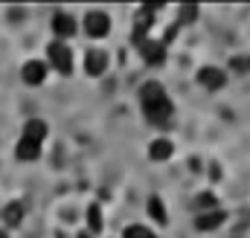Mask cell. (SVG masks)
Instances as JSON below:
<instances>
[{
    "mask_svg": "<svg viewBox=\"0 0 250 238\" xmlns=\"http://www.w3.org/2000/svg\"><path fill=\"white\" fill-rule=\"evenodd\" d=\"M50 26H53L56 41H64V44H67V41L79 32V20H76L70 12H64V9H59V12L53 15V23H50Z\"/></svg>",
    "mask_w": 250,
    "mask_h": 238,
    "instance_id": "cell-6",
    "label": "cell"
},
{
    "mask_svg": "<svg viewBox=\"0 0 250 238\" xmlns=\"http://www.w3.org/2000/svg\"><path fill=\"white\" fill-rule=\"evenodd\" d=\"M198 84H201L204 90H221V87L227 84V73H224L221 67H215V64L201 67V70H198Z\"/></svg>",
    "mask_w": 250,
    "mask_h": 238,
    "instance_id": "cell-7",
    "label": "cell"
},
{
    "mask_svg": "<svg viewBox=\"0 0 250 238\" xmlns=\"http://www.w3.org/2000/svg\"><path fill=\"white\" fill-rule=\"evenodd\" d=\"M172 154H175V142H172L169 137H157V139H151V145H148V157H151L154 163H166V160H172Z\"/></svg>",
    "mask_w": 250,
    "mask_h": 238,
    "instance_id": "cell-10",
    "label": "cell"
},
{
    "mask_svg": "<svg viewBox=\"0 0 250 238\" xmlns=\"http://www.w3.org/2000/svg\"><path fill=\"white\" fill-rule=\"evenodd\" d=\"M21 137H26V139H32V142H47V137H50V125L44 122V119H29L26 125H23V134Z\"/></svg>",
    "mask_w": 250,
    "mask_h": 238,
    "instance_id": "cell-11",
    "label": "cell"
},
{
    "mask_svg": "<svg viewBox=\"0 0 250 238\" xmlns=\"http://www.w3.org/2000/svg\"><path fill=\"white\" fill-rule=\"evenodd\" d=\"M47 67L62 73V76H70L73 73V50L64 41H53L47 47Z\"/></svg>",
    "mask_w": 250,
    "mask_h": 238,
    "instance_id": "cell-3",
    "label": "cell"
},
{
    "mask_svg": "<svg viewBox=\"0 0 250 238\" xmlns=\"http://www.w3.org/2000/svg\"><path fill=\"white\" fill-rule=\"evenodd\" d=\"M47 76H50V67H47L44 59H29L21 67V79H23L26 87H41L47 81Z\"/></svg>",
    "mask_w": 250,
    "mask_h": 238,
    "instance_id": "cell-5",
    "label": "cell"
},
{
    "mask_svg": "<svg viewBox=\"0 0 250 238\" xmlns=\"http://www.w3.org/2000/svg\"><path fill=\"white\" fill-rule=\"evenodd\" d=\"M23 218H26V209H23V203H21V200L6 203V209H3V224H6V227H21V224H23Z\"/></svg>",
    "mask_w": 250,
    "mask_h": 238,
    "instance_id": "cell-13",
    "label": "cell"
},
{
    "mask_svg": "<svg viewBox=\"0 0 250 238\" xmlns=\"http://www.w3.org/2000/svg\"><path fill=\"white\" fill-rule=\"evenodd\" d=\"M108 70V53L99 50V47H90L87 56H84V73L87 76H102Z\"/></svg>",
    "mask_w": 250,
    "mask_h": 238,
    "instance_id": "cell-8",
    "label": "cell"
},
{
    "mask_svg": "<svg viewBox=\"0 0 250 238\" xmlns=\"http://www.w3.org/2000/svg\"><path fill=\"white\" fill-rule=\"evenodd\" d=\"M123 238H160L151 227H143V224H131V227H125Z\"/></svg>",
    "mask_w": 250,
    "mask_h": 238,
    "instance_id": "cell-14",
    "label": "cell"
},
{
    "mask_svg": "<svg viewBox=\"0 0 250 238\" xmlns=\"http://www.w3.org/2000/svg\"><path fill=\"white\" fill-rule=\"evenodd\" d=\"M134 44H137L140 59L146 61L148 67H160V64L166 61V41H157L154 35H148V38H140V41H134Z\"/></svg>",
    "mask_w": 250,
    "mask_h": 238,
    "instance_id": "cell-4",
    "label": "cell"
},
{
    "mask_svg": "<svg viewBox=\"0 0 250 238\" xmlns=\"http://www.w3.org/2000/svg\"><path fill=\"white\" fill-rule=\"evenodd\" d=\"M82 29H84V35H87L90 41H102V38H108V32H111V15H108L105 9H90V12L82 18Z\"/></svg>",
    "mask_w": 250,
    "mask_h": 238,
    "instance_id": "cell-2",
    "label": "cell"
},
{
    "mask_svg": "<svg viewBox=\"0 0 250 238\" xmlns=\"http://www.w3.org/2000/svg\"><path fill=\"white\" fill-rule=\"evenodd\" d=\"M87 224H90V230H93V233H99V230H102V215H99V206H90V212H87Z\"/></svg>",
    "mask_w": 250,
    "mask_h": 238,
    "instance_id": "cell-16",
    "label": "cell"
},
{
    "mask_svg": "<svg viewBox=\"0 0 250 238\" xmlns=\"http://www.w3.org/2000/svg\"><path fill=\"white\" fill-rule=\"evenodd\" d=\"M221 224H224V212H221V209L198 212V218H195V227H198L201 233H212V230H218Z\"/></svg>",
    "mask_w": 250,
    "mask_h": 238,
    "instance_id": "cell-12",
    "label": "cell"
},
{
    "mask_svg": "<svg viewBox=\"0 0 250 238\" xmlns=\"http://www.w3.org/2000/svg\"><path fill=\"white\" fill-rule=\"evenodd\" d=\"M192 18H198V9H195V6L181 9V26H184V20H192Z\"/></svg>",
    "mask_w": 250,
    "mask_h": 238,
    "instance_id": "cell-17",
    "label": "cell"
},
{
    "mask_svg": "<svg viewBox=\"0 0 250 238\" xmlns=\"http://www.w3.org/2000/svg\"><path fill=\"white\" fill-rule=\"evenodd\" d=\"M41 151H44V145H41V142H32V139H26V137H21L18 145H15V157H18L21 163H35V160L41 157Z\"/></svg>",
    "mask_w": 250,
    "mask_h": 238,
    "instance_id": "cell-9",
    "label": "cell"
},
{
    "mask_svg": "<svg viewBox=\"0 0 250 238\" xmlns=\"http://www.w3.org/2000/svg\"><path fill=\"white\" fill-rule=\"evenodd\" d=\"M137 99H140L143 117L148 119L151 125H166V122H172V117H175V102H172V96L166 93V87H163L160 81H154V79L143 81Z\"/></svg>",
    "mask_w": 250,
    "mask_h": 238,
    "instance_id": "cell-1",
    "label": "cell"
},
{
    "mask_svg": "<svg viewBox=\"0 0 250 238\" xmlns=\"http://www.w3.org/2000/svg\"><path fill=\"white\" fill-rule=\"evenodd\" d=\"M148 212H151V218H154V221H160V224H166V221H169L166 206H163V200H160V198H151V200H148Z\"/></svg>",
    "mask_w": 250,
    "mask_h": 238,
    "instance_id": "cell-15",
    "label": "cell"
}]
</instances>
